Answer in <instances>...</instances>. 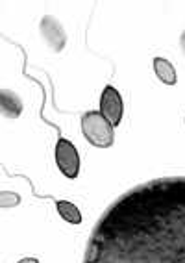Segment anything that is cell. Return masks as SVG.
I'll list each match as a JSON object with an SVG mask.
<instances>
[{"label": "cell", "mask_w": 185, "mask_h": 263, "mask_svg": "<svg viewBox=\"0 0 185 263\" xmlns=\"http://www.w3.org/2000/svg\"><path fill=\"white\" fill-rule=\"evenodd\" d=\"M154 72L165 85H176V69L171 61L165 58H154Z\"/></svg>", "instance_id": "obj_7"}, {"label": "cell", "mask_w": 185, "mask_h": 263, "mask_svg": "<svg viewBox=\"0 0 185 263\" xmlns=\"http://www.w3.org/2000/svg\"><path fill=\"white\" fill-rule=\"evenodd\" d=\"M41 33H43L45 41H47V45L52 50L56 52L63 50V47H65L67 43V33L63 30L61 23L56 17H50V15L43 17V21H41Z\"/></svg>", "instance_id": "obj_5"}, {"label": "cell", "mask_w": 185, "mask_h": 263, "mask_svg": "<svg viewBox=\"0 0 185 263\" xmlns=\"http://www.w3.org/2000/svg\"><path fill=\"white\" fill-rule=\"evenodd\" d=\"M183 122H185V119H183Z\"/></svg>", "instance_id": "obj_12"}, {"label": "cell", "mask_w": 185, "mask_h": 263, "mask_svg": "<svg viewBox=\"0 0 185 263\" xmlns=\"http://www.w3.org/2000/svg\"><path fill=\"white\" fill-rule=\"evenodd\" d=\"M84 263H185V176L148 180L113 200Z\"/></svg>", "instance_id": "obj_1"}, {"label": "cell", "mask_w": 185, "mask_h": 263, "mask_svg": "<svg viewBox=\"0 0 185 263\" xmlns=\"http://www.w3.org/2000/svg\"><path fill=\"white\" fill-rule=\"evenodd\" d=\"M20 204V195L13 191H2L0 193V206L2 208H15Z\"/></svg>", "instance_id": "obj_9"}, {"label": "cell", "mask_w": 185, "mask_h": 263, "mask_svg": "<svg viewBox=\"0 0 185 263\" xmlns=\"http://www.w3.org/2000/svg\"><path fill=\"white\" fill-rule=\"evenodd\" d=\"M100 113L108 119L113 126H119L124 115V102L122 95L115 89L113 85H106L100 95Z\"/></svg>", "instance_id": "obj_4"}, {"label": "cell", "mask_w": 185, "mask_h": 263, "mask_svg": "<svg viewBox=\"0 0 185 263\" xmlns=\"http://www.w3.org/2000/svg\"><path fill=\"white\" fill-rule=\"evenodd\" d=\"M81 134L86 139L96 148H109L115 141L113 124L102 115L100 111H87L81 115Z\"/></svg>", "instance_id": "obj_2"}, {"label": "cell", "mask_w": 185, "mask_h": 263, "mask_svg": "<svg viewBox=\"0 0 185 263\" xmlns=\"http://www.w3.org/2000/svg\"><path fill=\"white\" fill-rule=\"evenodd\" d=\"M54 158H56L57 169L61 171L65 178L74 180L80 174V154H78L76 146L67 137L57 139L56 148H54Z\"/></svg>", "instance_id": "obj_3"}, {"label": "cell", "mask_w": 185, "mask_h": 263, "mask_svg": "<svg viewBox=\"0 0 185 263\" xmlns=\"http://www.w3.org/2000/svg\"><path fill=\"white\" fill-rule=\"evenodd\" d=\"M0 106H2V115L6 119H17L24 108L19 95L8 89H2L0 93Z\"/></svg>", "instance_id": "obj_6"}, {"label": "cell", "mask_w": 185, "mask_h": 263, "mask_svg": "<svg viewBox=\"0 0 185 263\" xmlns=\"http://www.w3.org/2000/svg\"><path fill=\"white\" fill-rule=\"evenodd\" d=\"M56 210L65 222L81 224V212L76 208V204L69 202V200H56Z\"/></svg>", "instance_id": "obj_8"}, {"label": "cell", "mask_w": 185, "mask_h": 263, "mask_svg": "<svg viewBox=\"0 0 185 263\" xmlns=\"http://www.w3.org/2000/svg\"><path fill=\"white\" fill-rule=\"evenodd\" d=\"M17 263H39V259L37 258H23V259H19Z\"/></svg>", "instance_id": "obj_10"}, {"label": "cell", "mask_w": 185, "mask_h": 263, "mask_svg": "<svg viewBox=\"0 0 185 263\" xmlns=\"http://www.w3.org/2000/svg\"><path fill=\"white\" fill-rule=\"evenodd\" d=\"M181 48H183V52H185V32L183 33H181Z\"/></svg>", "instance_id": "obj_11"}]
</instances>
